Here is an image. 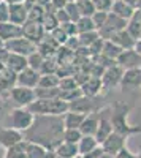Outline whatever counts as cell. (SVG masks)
<instances>
[{
  "label": "cell",
  "mask_w": 141,
  "mask_h": 158,
  "mask_svg": "<svg viewBox=\"0 0 141 158\" xmlns=\"http://www.w3.org/2000/svg\"><path fill=\"white\" fill-rule=\"evenodd\" d=\"M136 11H141V0H138V3H136Z\"/></svg>",
  "instance_id": "ffe728a7"
},
{
  "label": "cell",
  "mask_w": 141,
  "mask_h": 158,
  "mask_svg": "<svg viewBox=\"0 0 141 158\" xmlns=\"http://www.w3.org/2000/svg\"><path fill=\"white\" fill-rule=\"evenodd\" d=\"M133 19H136V21L141 24V11H135V16H133Z\"/></svg>",
  "instance_id": "d6986e66"
},
{
  "label": "cell",
  "mask_w": 141,
  "mask_h": 158,
  "mask_svg": "<svg viewBox=\"0 0 141 158\" xmlns=\"http://www.w3.org/2000/svg\"><path fill=\"white\" fill-rule=\"evenodd\" d=\"M83 122H84V115H83L81 112H76V111H75V112H68V117H67V125H68V128L75 130V128L81 127Z\"/></svg>",
  "instance_id": "30bf717a"
},
{
  "label": "cell",
  "mask_w": 141,
  "mask_h": 158,
  "mask_svg": "<svg viewBox=\"0 0 141 158\" xmlns=\"http://www.w3.org/2000/svg\"><path fill=\"white\" fill-rule=\"evenodd\" d=\"M125 3H129L130 6H133V8H136V3H138V0H124Z\"/></svg>",
  "instance_id": "e0dca14e"
},
{
  "label": "cell",
  "mask_w": 141,
  "mask_h": 158,
  "mask_svg": "<svg viewBox=\"0 0 141 158\" xmlns=\"http://www.w3.org/2000/svg\"><path fill=\"white\" fill-rule=\"evenodd\" d=\"M78 40H79V44L81 46H92L97 40H100V35H98V32L95 30V32H87V33H79V36H78Z\"/></svg>",
  "instance_id": "ba28073f"
},
{
  "label": "cell",
  "mask_w": 141,
  "mask_h": 158,
  "mask_svg": "<svg viewBox=\"0 0 141 158\" xmlns=\"http://www.w3.org/2000/svg\"><path fill=\"white\" fill-rule=\"evenodd\" d=\"M127 32H129L135 40H136V41H138V40L141 38V24L136 21V19H130L129 21V24H127Z\"/></svg>",
  "instance_id": "4fadbf2b"
},
{
  "label": "cell",
  "mask_w": 141,
  "mask_h": 158,
  "mask_svg": "<svg viewBox=\"0 0 141 158\" xmlns=\"http://www.w3.org/2000/svg\"><path fill=\"white\" fill-rule=\"evenodd\" d=\"M135 51L138 52V54L141 56V40H138V41H136V46H135Z\"/></svg>",
  "instance_id": "ac0fdd59"
},
{
  "label": "cell",
  "mask_w": 141,
  "mask_h": 158,
  "mask_svg": "<svg viewBox=\"0 0 141 158\" xmlns=\"http://www.w3.org/2000/svg\"><path fill=\"white\" fill-rule=\"evenodd\" d=\"M118 65L124 70H141V56L135 49H127L118 59Z\"/></svg>",
  "instance_id": "6da1fadb"
},
{
  "label": "cell",
  "mask_w": 141,
  "mask_h": 158,
  "mask_svg": "<svg viewBox=\"0 0 141 158\" xmlns=\"http://www.w3.org/2000/svg\"><path fill=\"white\" fill-rule=\"evenodd\" d=\"M78 6H79V11H81V16L83 18H92L97 10L92 3V0H86V2H78Z\"/></svg>",
  "instance_id": "9c48e42d"
},
{
  "label": "cell",
  "mask_w": 141,
  "mask_h": 158,
  "mask_svg": "<svg viewBox=\"0 0 141 158\" xmlns=\"http://www.w3.org/2000/svg\"><path fill=\"white\" fill-rule=\"evenodd\" d=\"M109 41H113V43H116L119 48H122L124 51H127V49H135V46H136V40L127 32V29L125 30H122V32H118L116 35H114Z\"/></svg>",
  "instance_id": "277c9868"
},
{
  "label": "cell",
  "mask_w": 141,
  "mask_h": 158,
  "mask_svg": "<svg viewBox=\"0 0 141 158\" xmlns=\"http://www.w3.org/2000/svg\"><path fill=\"white\" fill-rule=\"evenodd\" d=\"M76 2H86V0H76Z\"/></svg>",
  "instance_id": "44dd1931"
},
{
  "label": "cell",
  "mask_w": 141,
  "mask_h": 158,
  "mask_svg": "<svg viewBox=\"0 0 141 158\" xmlns=\"http://www.w3.org/2000/svg\"><path fill=\"white\" fill-rule=\"evenodd\" d=\"M98 125H100V123L95 120V118H92V117L84 118V122H83V125H81V131H83V133H86V135L94 133V131H97V127H98Z\"/></svg>",
  "instance_id": "5bb4252c"
},
{
  "label": "cell",
  "mask_w": 141,
  "mask_h": 158,
  "mask_svg": "<svg viewBox=\"0 0 141 158\" xmlns=\"http://www.w3.org/2000/svg\"><path fill=\"white\" fill-rule=\"evenodd\" d=\"M121 85L127 90H135L141 87V70H127L124 71V77Z\"/></svg>",
  "instance_id": "3957f363"
},
{
  "label": "cell",
  "mask_w": 141,
  "mask_h": 158,
  "mask_svg": "<svg viewBox=\"0 0 141 158\" xmlns=\"http://www.w3.org/2000/svg\"><path fill=\"white\" fill-rule=\"evenodd\" d=\"M101 85H103V84H101V79H98V77L87 79V82L83 85L84 90H87V92H84V94H87V95H95Z\"/></svg>",
  "instance_id": "8fae6325"
},
{
  "label": "cell",
  "mask_w": 141,
  "mask_h": 158,
  "mask_svg": "<svg viewBox=\"0 0 141 158\" xmlns=\"http://www.w3.org/2000/svg\"><path fill=\"white\" fill-rule=\"evenodd\" d=\"M76 27H78L79 33H87V32H95L97 30L92 18H81L78 22H76Z\"/></svg>",
  "instance_id": "52a82bcc"
},
{
  "label": "cell",
  "mask_w": 141,
  "mask_h": 158,
  "mask_svg": "<svg viewBox=\"0 0 141 158\" xmlns=\"http://www.w3.org/2000/svg\"><path fill=\"white\" fill-rule=\"evenodd\" d=\"M67 2H68V3H70V2H73V0H67Z\"/></svg>",
  "instance_id": "7402d4cb"
},
{
  "label": "cell",
  "mask_w": 141,
  "mask_h": 158,
  "mask_svg": "<svg viewBox=\"0 0 141 158\" xmlns=\"http://www.w3.org/2000/svg\"><path fill=\"white\" fill-rule=\"evenodd\" d=\"M124 52V49L122 48H119L116 43H113V41H105V44H103V54L105 57H108V59H111V60H114V62H118V59H119V56Z\"/></svg>",
  "instance_id": "8992f818"
},
{
  "label": "cell",
  "mask_w": 141,
  "mask_h": 158,
  "mask_svg": "<svg viewBox=\"0 0 141 158\" xmlns=\"http://www.w3.org/2000/svg\"><path fill=\"white\" fill-rule=\"evenodd\" d=\"M67 15L70 18V21H75V22H78L83 16H81V11H79V6H78V2H70L67 5Z\"/></svg>",
  "instance_id": "7c38bea8"
},
{
  "label": "cell",
  "mask_w": 141,
  "mask_h": 158,
  "mask_svg": "<svg viewBox=\"0 0 141 158\" xmlns=\"http://www.w3.org/2000/svg\"><path fill=\"white\" fill-rule=\"evenodd\" d=\"M108 16H109V13H105V11H97L95 15L92 16V21H94V24H95L97 30H98V29H101V27H103V25L106 24Z\"/></svg>",
  "instance_id": "2e32d148"
},
{
  "label": "cell",
  "mask_w": 141,
  "mask_h": 158,
  "mask_svg": "<svg viewBox=\"0 0 141 158\" xmlns=\"http://www.w3.org/2000/svg\"><path fill=\"white\" fill-rule=\"evenodd\" d=\"M92 3L97 11H105V13H111L113 5H114L113 0H92Z\"/></svg>",
  "instance_id": "9a60e30c"
},
{
  "label": "cell",
  "mask_w": 141,
  "mask_h": 158,
  "mask_svg": "<svg viewBox=\"0 0 141 158\" xmlns=\"http://www.w3.org/2000/svg\"><path fill=\"white\" fill-rule=\"evenodd\" d=\"M135 11H136V10H135L133 6H130L129 3H125L124 0H119V2H114L113 10H111L113 15H116V16H119V18L125 19V21H130V19L135 16Z\"/></svg>",
  "instance_id": "5b68a950"
},
{
  "label": "cell",
  "mask_w": 141,
  "mask_h": 158,
  "mask_svg": "<svg viewBox=\"0 0 141 158\" xmlns=\"http://www.w3.org/2000/svg\"><path fill=\"white\" fill-rule=\"evenodd\" d=\"M124 77V70L116 63L114 67H109L105 70L103 76H101V84L105 87H113V85H119L122 82Z\"/></svg>",
  "instance_id": "7a4b0ae2"
},
{
  "label": "cell",
  "mask_w": 141,
  "mask_h": 158,
  "mask_svg": "<svg viewBox=\"0 0 141 158\" xmlns=\"http://www.w3.org/2000/svg\"><path fill=\"white\" fill-rule=\"evenodd\" d=\"M113 2H119V0H113Z\"/></svg>",
  "instance_id": "603a6c76"
},
{
  "label": "cell",
  "mask_w": 141,
  "mask_h": 158,
  "mask_svg": "<svg viewBox=\"0 0 141 158\" xmlns=\"http://www.w3.org/2000/svg\"><path fill=\"white\" fill-rule=\"evenodd\" d=\"M139 40H141V38H139Z\"/></svg>",
  "instance_id": "cb8c5ba5"
}]
</instances>
